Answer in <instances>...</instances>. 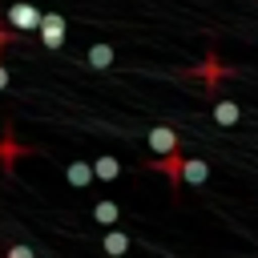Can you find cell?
I'll list each match as a JSON object with an SVG mask.
<instances>
[{"mask_svg": "<svg viewBox=\"0 0 258 258\" xmlns=\"http://www.w3.org/2000/svg\"><path fill=\"white\" fill-rule=\"evenodd\" d=\"M40 16H44V12H40L36 4H28V0H20V4L8 8V24H12L16 32H36V28H40Z\"/></svg>", "mask_w": 258, "mask_h": 258, "instance_id": "1", "label": "cell"}, {"mask_svg": "<svg viewBox=\"0 0 258 258\" xmlns=\"http://www.w3.org/2000/svg\"><path fill=\"white\" fill-rule=\"evenodd\" d=\"M36 32H40L44 48H60V44H64V16H56V12H44Z\"/></svg>", "mask_w": 258, "mask_h": 258, "instance_id": "2", "label": "cell"}, {"mask_svg": "<svg viewBox=\"0 0 258 258\" xmlns=\"http://www.w3.org/2000/svg\"><path fill=\"white\" fill-rule=\"evenodd\" d=\"M145 141H149V149H153L157 157H165V153L177 149V129H169V125H153Z\"/></svg>", "mask_w": 258, "mask_h": 258, "instance_id": "3", "label": "cell"}, {"mask_svg": "<svg viewBox=\"0 0 258 258\" xmlns=\"http://www.w3.org/2000/svg\"><path fill=\"white\" fill-rule=\"evenodd\" d=\"M210 177V161L202 157H181V185H202Z\"/></svg>", "mask_w": 258, "mask_h": 258, "instance_id": "4", "label": "cell"}, {"mask_svg": "<svg viewBox=\"0 0 258 258\" xmlns=\"http://www.w3.org/2000/svg\"><path fill=\"white\" fill-rule=\"evenodd\" d=\"M64 177H69V185L73 189H85V185H93V161H69L64 165Z\"/></svg>", "mask_w": 258, "mask_h": 258, "instance_id": "5", "label": "cell"}, {"mask_svg": "<svg viewBox=\"0 0 258 258\" xmlns=\"http://www.w3.org/2000/svg\"><path fill=\"white\" fill-rule=\"evenodd\" d=\"M93 173H97V181H117V177H121V161L105 153V157L93 161Z\"/></svg>", "mask_w": 258, "mask_h": 258, "instance_id": "6", "label": "cell"}, {"mask_svg": "<svg viewBox=\"0 0 258 258\" xmlns=\"http://www.w3.org/2000/svg\"><path fill=\"white\" fill-rule=\"evenodd\" d=\"M214 121L230 129V125H238V121H242V109H238L234 101H218V105H214Z\"/></svg>", "mask_w": 258, "mask_h": 258, "instance_id": "7", "label": "cell"}, {"mask_svg": "<svg viewBox=\"0 0 258 258\" xmlns=\"http://www.w3.org/2000/svg\"><path fill=\"white\" fill-rule=\"evenodd\" d=\"M93 218H97L101 226H117V222H121V206L105 198V202H97V206H93Z\"/></svg>", "mask_w": 258, "mask_h": 258, "instance_id": "8", "label": "cell"}, {"mask_svg": "<svg viewBox=\"0 0 258 258\" xmlns=\"http://www.w3.org/2000/svg\"><path fill=\"white\" fill-rule=\"evenodd\" d=\"M85 60H89V69H109V64H113V48H109V44H93Z\"/></svg>", "mask_w": 258, "mask_h": 258, "instance_id": "9", "label": "cell"}, {"mask_svg": "<svg viewBox=\"0 0 258 258\" xmlns=\"http://www.w3.org/2000/svg\"><path fill=\"white\" fill-rule=\"evenodd\" d=\"M105 250H109V254H125V250H129V238H125L121 230H109V234H105Z\"/></svg>", "mask_w": 258, "mask_h": 258, "instance_id": "10", "label": "cell"}, {"mask_svg": "<svg viewBox=\"0 0 258 258\" xmlns=\"http://www.w3.org/2000/svg\"><path fill=\"white\" fill-rule=\"evenodd\" d=\"M32 254H36V250L24 246V242H12V246H8V258H32Z\"/></svg>", "mask_w": 258, "mask_h": 258, "instance_id": "11", "label": "cell"}, {"mask_svg": "<svg viewBox=\"0 0 258 258\" xmlns=\"http://www.w3.org/2000/svg\"><path fill=\"white\" fill-rule=\"evenodd\" d=\"M8 81H12V77H8V64H0V93L8 89Z\"/></svg>", "mask_w": 258, "mask_h": 258, "instance_id": "12", "label": "cell"}, {"mask_svg": "<svg viewBox=\"0 0 258 258\" xmlns=\"http://www.w3.org/2000/svg\"><path fill=\"white\" fill-rule=\"evenodd\" d=\"M4 40H8V32H4V28H0V48H4Z\"/></svg>", "mask_w": 258, "mask_h": 258, "instance_id": "13", "label": "cell"}]
</instances>
